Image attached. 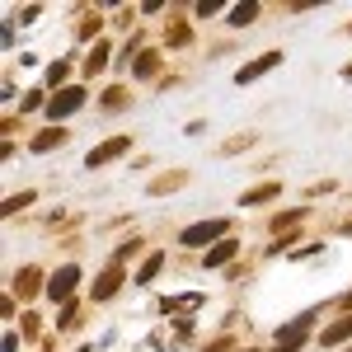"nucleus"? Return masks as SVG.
<instances>
[{
    "label": "nucleus",
    "instance_id": "1",
    "mask_svg": "<svg viewBox=\"0 0 352 352\" xmlns=\"http://www.w3.org/2000/svg\"><path fill=\"white\" fill-rule=\"evenodd\" d=\"M226 230H230V221H226V217L197 221V226H188V230H179V244H184V249H212V244L226 240Z\"/></svg>",
    "mask_w": 352,
    "mask_h": 352
},
{
    "label": "nucleus",
    "instance_id": "2",
    "mask_svg": "<svg viewBox=\"0 0 352 352\" xmlns=\"http://www.w3.org/2000/svg\"><path fill=\"white\" fill-rule=\"evenodd\" d=\"M80 104H85V85H66V89H56L52 99H47V118H52V127H61Z\"/></svg>",
    "mask_w": 352,
    "mask_h": 352
},
{
    "label": "nucleus",
    "instance_id": "3",
    "mask_svg": "<svg viewBox=\"0 0 352 352\" xmlns=\"http://www.w3.org/2000/svg\"><path fill=\"white\" fill-rule=\"evenodd\" d=\"M127 151H132V136H109V141H99V146L85 155V169H104V164L122 160Z\"/></svg>",
    "mask_w": 352,
    "mask_h": 352
},
{
    "label": "nucleus",
    "instance_id": "4",
    "mask_svg": "<svg viewBox=\"0 0 352 352\" xmlns=\"http://www.w3.org/2000/svg\"><path fill=\"white\" fill-rule=\"evenodd\" d=\"M76 287H80V268H76V263H61V268L47 277V296H52L56 305H66Z\"/></svg>",
    "mask_w": 352,
    "mask_h": 352
},
{
    "label": "nucleus",
    "instance_id": "5",
    "mask_svg": "<svg viewBox=\"0 0 352 352\" xmlns=\"http://www.w3.org/2000/svg\"><path fill=\"white\" fill-rule=\"evenodd\" d=\"M310 324H315V315H300L296 324H282V329H277V348H272V352H300V348H305V338H310V333H305Z\"/></svg>",
    "mask_w": 352,
    "mask_h": 352
},
{
    "label": "nucleus",
    "instance_id": "6",
    "mask_svg": "<svg viewBox=\"0 0 352 352\" xmlns=\"http://www.w3.org/2000/svg\"><path fill=\"white\" fill-rule=\"evenodd\" d=\"M10 292H14V296H38V292H43V296H47V277H43V268H33V263H28V268H19L14 272V277H10Z\"/></svg>",
    "mask_w": 352,
    "mask_h": 352
},
{
    "label": "nucleus",
    "instance_id": "7",
    "mask_svg": "<svg viewBox=\"0 0 352 352\" xmlns=\"http://www.w3.org/2000/svg\"><path fill=\"white\" fill-rule=\"evenodd\" d=\"M277 66H282V52H277V47H272V52L254 56V61H249V66H240V71H235V85H254V80H263V76H268V71H277Z\"/></svg>",
    "mask_w": 352,
    "mask_h": 352
},
{
    "label": "nucleus",
    "instance_id": "8",
    "mask_svg": "<svg viewBox=\"0 0 352 352\" xmlns=\"http://www.w3.org/2000/svg\"><path fill=\"white\" fill-rule=\"evenodd\" d=\"M122 282H127V272H122V263H113V258H109V268H104L99 277H94V300H113Z\"/></svg>",
    "mask_w": 352,
    "mask_h": 352
},
{
    "label": "nucleus",
    "instance_id": "9",
    "mask_svg": "<svg viewBox=\"0 0 352 352\" xmlns=\"http://www.w3.org/2000/svg\"><path fill=\"white\" fill-rule=\"evenodd\" d=\"M184 184H188V169H164L160 179L146 184V192H151V197H164V192H179Z\"/></svg>",
    "mask_w": 352,
    "mask_h": 352
},
{
    "label": "nucleus",
    "instance_id": "10",
    "mask_svg": "<svg viewBox=\"0 0 352 352\" xmlns=\"http://www.w3.org/2000/svg\"><path fill=\"white\" fill-rule=\"evenodd\" d=\"M235 254H240V240H230V235H226L221 244H212V249L202 254V268H226Z\"/></svg>",
    "mask_w": 352,
    "mask_h": 352
},
{
    "label": "nucleus",
    "instance_id": "11",
    "mask_svg": "<svg viewBox=\"0 0 352 352\" xmlns=\"http://www.w3.org/2000/svg\"><path fill=\"white\" fill-rule=\"evenodd\" d=\"M352 338V315H343V320H333L329 329H320V348H343Z\"/></svg>",
    "mask_w": 352,
    "mask_h": 352
},
{
    "label": "nucleus",
    "instance_id": "12",
    "mask_svg": "<svg viewBox=\"0 0 352 352\" xmlns=\"http://www.w3.org/2000/svg\"><path fill=\"white\" fill-rule=\"evenodd\" d=\"M61 141H66V127H43L38 136H28V151H33V155H47V151H56Z\"/></svg>",
    "mask_w": 352,
    "mask_h": 352
},
{
    "label": "nucleus",
    "instance_id": "13",
    "mask_svg": "<svg viewBox=\"0 0 352 352\" xmlns=\"http://www.w3.org/2000/svg\"><path fill=\"white\" fill-rule=\"evenodd\" d=\"M277 192H282V184H277V179H272V184H258V188H244L240 192V207H263V202H272Z\"/></svg>",
    "mask_w": 352,
    "mask_h": 352
},
{
    "label": "nucleus",
    "instance_id": "14",
    "mask_svg": "<svg viewBox=\"0 0 352 352\" xmlns=\"http://www.w3.org/2000/svg\"><path fill=\"white\" fill-rule=\"evenodd\" d=\"M258 19V0H240V5H230V14H226V24L230 28H244Z\"/></svg>",
    "mask_w": 352,
    "mask_h": 352
},
{
    "label": "nucleus",
    "instance_id": "15",
    "mask_svg": "<svg viewBox=\"0 0 352 352\" xmlns=\"http://www.w3.org/2000/svg\"><path fill=\"white\" fill-rule=\"evenodd\" d=\"M127 104H132V94H127L122 85H109V89L99 94V109H104V113H122Z\"/></svg>",
    "mask_w": 352,
    "mask_h": 352
},
{
    "label": "nucleus",
    "instance_id": "16",
    "mask_svg": "<svg viewBox=\"0 0 352 352\" xmlns=\"http://www.w3.org/2000/svg\"><path fill=\"white\" fill-rule=\"evenodd\" d=\"M132 71H136V80H155V71H160V52H151V47H146V52L132 61Z\"/></svg>",
    "mask_w": 352,
    "mask_h": 352
},
{
    "label": "nucleus",
    "instance_id": "17",
    "mask_svg": "<svg viewBox=\"0 0 352 352\" xmlns=\"http://www.w3.org/2000/svg\"><path fill=\"white\" fill-rule=\"evenodd\" d=\"M164 43H169V47H188L192 43V24L188 19H174V24L164 28Z\"/></svg>",
    "mask_w": 352,
    "mask_h": 352
},
{
    "label": "nucleus",
    "instance_id": "18",
    "mask_svg": "<svg viewBox=\"0 0 352 352\" xmlns=\"http://www.w3.org/2000/svg\"><path fill=\"white\" fill-rule=\"evenodd\" d=\"M66 76H71V61H66V56H56L52 66H47V89H66Z\"/></svg>",
    "mask_w": 352,
    "mask_h": 352
},
{
    "label": "nucleus",
    "instance_id": "19",
    "mask_svg": "<svg viewBox=\"0 0 352 352\" xmlns=\"http://www.w3.org/2000/svg\"><path fill=\"white\" fill-rule=\"evenodd\" d=\"M104 66H109V43H94L89 56H85V76H99Z\"/></svg>",
    "mask_w": 352,
    "mask_h": 352
},
{
    "label": "nucleus",
    "instance_id": "20",
    "mask_svg": "<svg viewBox=\"0 0 352 352\" xmlns=\"http://www.w3.org/2000/svg\"><path fill=\"white\" fill-rule=\"evenodd\" d=\"M33 197H38L33 188H28V192H14V197H5V207H0V217H19L24 207H33Z\"/></svg>",
    "mask_w": 352,
    "mask_h": 352
},
{
    "label": "nucleus",
    "instance_id": "21",
    "mask_svg": "<svg viewBox=\"0 0 352 352\" xmlns=\"http://www.w3.org/2000/svg\"><path fill=\"white\" fill-rule=\"evenodd\" d=\"M254 141H258V136H254V132H235V136H230V141H226V146H221V151H217V155H240V151H249Z\"/></svg>",
    "mask_w": 352,
    "mask_h": 352
},
{
    "label": "nucleus",
    "instance_id": "22",
    "mask_svg": "<svg viewBox=\"0 0 352 352\" xmlns=\"http://www.w3.org/2000/svg\"><path fill=\"white\" fill-rule=\"evenodd\" d=\"M160 268H164V254H151V258L136 268V282H155V277H160Z\"/></svg>",
    "mask_w": 352,
    "mask_h": 352
},
{
    "label": "nucleus",
    "instance_id": "23",
    "mask_svg": "<svg viewBox=\"0 0 352 352\" xmlns=\"http://www.w3.org/2000/svg\"><path fill=\"white\" fill-rule=\"evenodd\" d=\"M132 254H141V235H132V240H122V244H118V254H113V263H127Z\"/></svg>",
    "mask_w": 352,
    "mask_h": 352
},
{
    "label": "nucleus",
    "instance_id": "24",
    "mask_svg": "<svg viewBox=\"0 0 352 352\" xmlns=\"http://www.w3.org/2000/svg\"><path fill=\"white\" fill-rule=\"evenodd\" d=\"M221 10H226V0H197V5H192L197 19H212V14H221Z\"/></svg>",
    "mask_w": 352,
    "mask_h": 352
},
{
    "label": "nucleus",
    "instance_id": "25",
    "mask_svg": "<svg viewBox=\"0 0 352 352\" xmlns=\"http://www.w3.org/2000/svg\"><path fill=\"white\" fill-rule=\"evenodd\" d=\"M19 109H24V113H33V109H47V104H43V89H28V94H24V104H19Z\"/></svg>",
    "mask_w": 352,
    "mask_h": 352
},
{
    "label": "nucleus",
    "instance_id": "26",
    "mask_svg": "<svg viewBox=\"0 0 352 352\" xmlns=\"http://www.w3.org/2000/svg\"><path fill=\"white\" fill-rule=\"evenodd\" d=\"M202 296H184V300H164V310H197Z\"/></svg>",
    "mask_w": 352,
    "mask_h": 352
},
{
    "label": "nucleus",
    "instance_id": "27",
    "mask_svg": "<svg viewBox=\"0 0 352 352\" xmlns=\"http://www.w3.org/2000/svg\"><path fill=\"white\" fill-rule=\"evenodd\" d=\"M71 320H76V300H66V305H61V315H56V329H66Z\"/></svg>",
    "mask_w": 352,
    "mask_h": 352
},
{
    "label": "nucleus",
    "instance_id": "28",
    "mask_svg": "<svg viewBox=\"0 0 352 352\" xmlns=\"http://www.w3.org/2000/svg\"><path fill=\"white\" fill-rule=\"evenodd\" d=\"M19 329H24L28 338H33V333H38V315H33V310H28V315H24V324H19Z\"/></svg>",
    "mask_w": 352,
    "mask_h": 352
},
{
    "label": "nucleus",
    "instance_id": "29",
    "mask_svg": "<svg viewBox=\"0 0 352 352\" xmlns=\"http://www.w3.org/2000/svg\"><path fill=\"white\" fill-rule=\"evenodd\" d=\"M174 329H179V343H188V338H192V320H179Z\"/></svg>",
    "mask_w": 352,
    "mask_h": 352
},
{
    "label": "nucleus",
    "instance_id": "30",
    "mask_svg": "<svg viewBox=\"0 0 352 352\" xmlns=\"http://www.w3.org/2000/svg\"><path fill=\"white\" fill-rule=\"evenodd\" d=\"M207 352H230V338H217V343H212Z\"/></svg>",
    "mask_w": 352,
    "mask_h": 352
},
{
    "label": "nucleus",
    "instance_id": "31",
    "mask_svg": "<svg viewBox=\"0 0 352 352\" xmlns=\"http://www.w3.org/2000/svg\"><path fill=\"white\" fill-rule=\"evenodd\" d=\"M343 310H348V315H352V292H348V296H343Z\"/></svg>",
    "mask_w": 352,
    "mask_h": 352
},
{
    "label": "nucleus",
    "instance_id": "32",
    "mask_svg": "<svg viewBox=\"0 0 352 352\" xmlns=\"http://www.w3.org/2000/svg\"><path fill=\"white\" fill-rule=\"evenodd\" d=\"M343 80H352V61H348V66H343Z\"/></svg>",
    "mask_w": 352,
    "mask_h": 352
},
{
    "label": "nucleus",
    "instance_id": "33",
    "mask_svg": "<svg viewBox=\"0 0 352 352\" xmlns=\"http://www.w3.org/2000/svg\"><path fill=\"white\" fill-rule=\"evenodd\" d=\"M343 230H348V235H352V221H348V226H343Z\"/></svg>",
    "mask_w": 352,
    "mask_h": 352
},
{
    "label": "nucleus",
    "instance_id": "34",
    "mask_svg": "<svg viewBox=\"0 0 352 352\" xmlns=\"http://www.w3.org/2000/svg\"><path fill=\"white\" fill-rule=\"evenodd\" d=\"M343 33H352V24H348V28H343Z\"/></svg>",
    "mask_w": 352,
    "mask_h": 352
},
{
    "label": "nucleus",
    "instance_id": "35",
    "mask_svg": "<svg viewBox=\"0 0 352 352\" xmlns=\"http://www.w3.org/2000/svg\"><path fill=\"white\" fill-rule=\"evenodd\" d=\"M254 352H258V348H254Z\"/></svg>",
    "mask_w": 352,
    "mask_h": 352
},
{
    "label": "nucleus",
    "instance_id": "36",
    "mask_svg": "<svg viewBox=\"0 0 352 352\" xmlns=\"http://www.w3.org/2000/svg\"><path fill=\"white\" fill-rule=\"evenodd\" d=\"M348 352H352V348H348Z\"/></svg>",
    "mask_w": 352,
    "mask_h": 352
}]
</instances>
